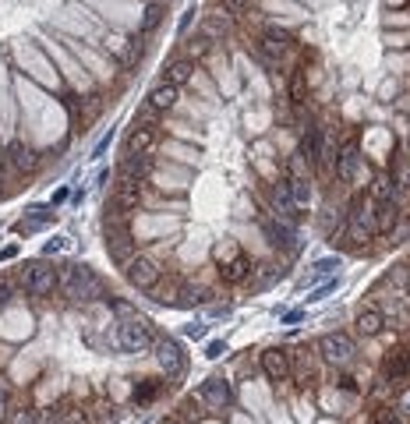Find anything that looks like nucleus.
Returning a JSON list of instances; mask_svg holds the SVG:
<instances>
[{
	"label": "nucleus",
	"instance_id": "nucleus-16",
	"mask_svg": "<svg viewBox=\"0 0 410 424\" xmlns=\"http://www.w3.org/2000/svg\"><path fill=\"white\" fill-rule=\"evenodd\" d=\"M219 276H223V283H230V287L244 283V280L251 276V262H248V255H233L230 262H223Z\"/></svg>",
	"mask_w": 410,
	"mask_h": 424
},
{
	"label": "nucleus",
	"instance_id": "nucleus-37",
	"mask_svg": "<svg viewBox=\"0 0 410 424\" xmlns=\"http://www.w3.org/2000/svg\"><path fill=\"white\" fill-rule=\"evenodd\" d=\"M389 237H393L396 244H403V241H410V216H400V220H396V227L389 230Z\"/></svg>",
	"mask_w": 410,
	"mask_h": 424
},
{
	"label": "nucleus",
	"instance_id": "nucleus-9",
	"mask_svg": "<svg viewBox=\"0 0 410 424\" xmlns=\"http://www.w3.org/2000/svg\"><path fill=\"white\" fill-rule=\"evenodd\" d=\"M198 400H202L209 410H226V407L233 403L230 382H223V379H205V382L198 386Z\"/></svg>",
	"mask_w": 410,
	"mask_h": 424
},
{
	"label": "nucleus",
	"instance_id": "nucleus-40",
	"mask_svg": "<svg viewBox=\"0 0 410 424\" xmlns=\"http://www.w3.org/2000/svg\"><path fill=\"white\" fill-rule=\"evenodd\" d=\"M396 410H400V417H410V386L396 393Z\"/></svg>",
	"mask_w": 410,
	"mask_h": 424
},
{
	"label": "nucleus",
	"instance_id": "nucleus-3",
	"mask_svg": "<svg viewBox=\"0 0 410 424\" xmlns=\"http://www.w3.org/2000/svg\"><path fill=\"white\" fill-rule=\"evenodd\" d=\"M117 343H121L124 354H145V350H152L156 333L145 318L131 315V318H121V326H117Z\"/></svg>",
	"mask_w": 410,
	"mask_h": 424
},
{
	"label": "nucleus",
	"instance_id": "nucleus-49",
	"mask_svg": "<svg viewBox=\"0 0 410 424\" xmlns=\"http://www.w3.org/2000/svg\"><path fill=\"white\" fill-rule=\"evenodd\" d=\"M0 184H4V181H0Z\"/></svg>",
	"mask_w": 410,
	"mask_h": 424
},
{
	"label": "nucleus",
	"instance_id": "nucleus-24",
	"mask_svg": "<svg viewBox=\"0 0 410 424\" xmlns=\"http://www.w3.org/2000/svg\"><path fill=\"white\" fill-rule=\"evenodd\" d=\"M400 216H403V212L396 209V202H382V205H375V230H379V234H389V230L396 227Z\"/></svg>",
	"mask_w": 410,
	"mask_h": 424
},
{
	"label": "nucleus",
	"instance_id": "nucleus-21",
	"mask_svg": "<svg viewBox=\"0 0 410 424\" xmlns=\"http://www.w3.org/2000/svg\"><path fill=\"white\" fill-rule=\"evenodd\" d=\"M354 326H358L361 336H379L386 329V315L379 308H365V311H358V322Z\"/></svg>",
	"mask_w": 410,
	"mask_h": 424
},
{
	"label": "nucleus",
	"instance_id": "nucleus-1",
	"mask_svg": "<svg viewBox=\"0 0 410 424\" xmlns=\"http://www.w3.org/2000/svg\"><path fill=\"white\" fill-rule=\"evenodd\" d=\"M57 290H64L78 304H96L106 294L103 283H99V276L92 269H85V265H64V269H61V287H57Z\"/></svg>",
	"mask_w": 410,
	"mask_h": 424
},
{
	"label": "nucleus",
	"instance_id": "nucleus-23",
	"mask_svg": "<svg viewBox=\"0 0 410 424\" xmlns=\"http://www.w3.org/2000/svg\"><path fill=\"white\" fill-rule=\"evenodd\" d=\"M403 375H410V347L389 350L386 357V379H403Z\"/></svg>",
	"mask_w": 410,
	"mask_h": 424
},
{
	"label": "nucleus",
	"instance_id": "nucleus-43",
	"mask_svg": "<svg viewBox=\"0 0 410 424\" xmlns=\"http://www.w3.org/2000/svg\"><path fill=\"white\" fill-rule=\"evenodd\" d=\"M301 99H305V78L294 75V103H301Z\"/></svg>",
	"mask_w": 410,
	"mask_h": 424
},
{
	"label": "nucleus",
	"instance_id": "nucleus-45",
	"mask_svg": "<svg viewBox=\"0 0 410 424\" xmlns=\"http://www.w3.org/2000/svg\"><path fill=\"white\" fill-rule=\"evenodd\" d=\"M188 336H191V340H202V336H205V326H202V322L188 326Z\"/></svg>",
	"mask_w": 410,
	"mask_h": 424
},
{
	"label": "nucleus",
	"instance_id": "nucleus-41",
	"mask_svg": "<svg viewBox=\"0 0 410 424\" xmlns=\"http://www.w3.org/2000/svg\"><path fill=\"white\" fill-rule=\"evenodd\" d=\"M64 248H68V237H53V241H46L43 251H46V255H57V251H64Z\"/></svg>",
	"mask_w": 410,
	"mask_h": 424
},
{
	"label": "nucleus",
	"instance_id": "nucleus-4",
	"mask_svg": "<svg viewBox=\"0 0 410 424\" xmlns=\"http://www.w3.org/2000/svg\"><path fill=\"white\" fill-rule=\"evenodd\" d=\"M152 354H156V364L163 368V375H166V379L184 375L188 357H184V350H181V343H177V340H170V336H156Z\"/></svg>",
	"mask_w": 410,
	"mask_h": 424
},
{
	"label": "nucleus",
	"instance_id": "nucleus-46",
	"mask_svg": "<svg viewBox=\"0 0 410 424\" xmlns=\"http://www.w3.org/2000/svg\"><path fill=\"white\" fill-rule=\"evenodd\" d=\"M15 255H18V248H15V244H8L4 251H0V258H15Z\"/></svg>",
	"mask_w": 410,
	"mask_h": 424
},
{
	"label": "nucleus",
	"instance_id": "nucleus-44",
	"mask_svg": "<svg viewBox=\"0 0 410 424\" xmlns=\"http://www.w3.org/2000/svg\"><path fill=\"white\" fill-rule=\"evenodd\" d=\"M113 311L121 315V318H131L135 311H131V304H124V301H113Z\"/></svg>",
	"mask_w": 410,
	"mask_h": 424
},
{
	"label": "nucleus",
	"instance_id": "nucleus-38",
	"mask_svg": "<svg viewBox=\"0 0 410 424\" xmlns=\"http://www.w3.org/2000/svg\"><path fill=\"white\" fill-rule=\"evenodd\" d=\"M219 4H223L226 15H244V11H251V0H219Z\"/></svg>",
	"mask_w": 410,
	"mask_h": 424
},
{
	"label": "nucleus",
	"instance_id": "nucleus-5",
	"mask_svg": "<svg viewBox=\"0 0 410 424\" xmlns=\"http://www.w3.org/2000/svg\"><path fill=\"white\" fill-rule=\"evenodd\" d=\"M124 276H128V283L131 287H138V290H152L159 280H163V269H159V265L149 258V255H135L128 265H124Z\"/></svg>",
	"mask_w": 410,
	"mask_h": 424
},
{
	"label": "nucleus",
	"instance_id": "nucleus-26",
	"mask_svg": "<svg viewBox=\"0 0 410 424\" xmlns=\"http://www.w3.org/2000/svg\"><path fill=\"white\" fill-rule=\"evenodd\" d=\"M372 202H375V205L396 202V181H393L389 174H379V177L372 181Z\"/></svg>",
	"mask_w": 410,
	"mask_h": 424
},
{
	"label": "nucleus",
	"instance_id": "nucleus-34",
	"mask_svg": "<svg viewBox=\"0 0 410 424\" xmlns=\"http://www.w3.org/2000/svg\"><path fill=\"white\" fill-rule=\"evenodd\" d=\"M159 22H163V0H156V4H149V8H145V22H142V29H145V32H152Z\"/></svg>",
	"mask_w": 410,
	"mask_h": 424
},
{
	"label": "nucleus",
	"instance_id": "nucleus-20",
	"mask_svg": "<svg viewBox=\"0 0 410 424\" xmlns=\"http://www.w3.org/2000/svg\"><path fill=\"white\" fill-rule=\"evenodd\" d=\"M226 32H230V15H226V11H212V15L202 18V32H198V36H205L209 43L223 39Z\"/></svg>",
	"mask_w": 410,
	"mask_h": 424
},
{
	"label": "nucleus",
	"instance_id": "nucleus-13",
	"mask_svg": "<svg viewBox=\"0 0 410 424\" xmlns=\"http://www.w3.org/2000/svg\"><path fill=\"white\" fill-rule=\"evenodd\" d=\"M177 99H181V89L177 85H170V82H159V85H152L149 89V106L152 110H159V114H170L173 106H177Z\"/></svg>",
	"mask_w": 410,
	"mask_h": 424
},
{
	"label": "nucleus",
	"instance_id": "nucleus-7",
	"mask_svg": "<svg viewBox=\"0 0 410 424\" xmlns=\"http://www.w3.org/2000/svg\"><path fill=\"white\" fill-rule=\"evenodd\" d=\"M319 354L329 364H350V357H354V340L346 333H325L319 340Z\"/></svg>",
	"mask_w": 410,
	"mask_h": 424
},
{
	"label": "nucleus",
	"instance_id": "nucleus-33",
	"mask_svg": "<svg viewBox=\"0 0 410 424\" xmlns=\"http://www.w3.org/2000/svg\"><path fill=\"white\" fill-rule=\"evenodd\" d=\"M336 269H339V262H336V258H322V262L312 265V280H325V276H332Z\"/></svg>",
	"mask_w": 410,
	"mask_h": 424
},
{
	"label": "nucleus",
	"instance_id": "nucleus-10",
	"mask_svg": "<svg viewBox=\"0 0 410 424\" xmlns=\"http://www.w3.org/2000/svg\"><path fill=\"white\" fill-rule=\"evenodd\" d=\"M286 50H290V36L283 29H265L262 39H258V53L269 61V64H279L286 57Z\"/></svg>",
	"mask_w": 410,
	"mask_h": 424
},
{
	"label": "nucleus",
	"instance_id": "nucleus-29",
	"mask_svg": "<svg viewBox=\"0 0 410 424\" xmlns=\"http://www.w3.org/2000/svg\"><path fill=\"white\" fill-rule=\"evenodd\" d=\"M53 220V212H46V209H32L29 216L18 223V234H32V230H39V227H46Z\"/></svg>",
	"mask_w": 410,
	"mask_h": 424
},
{
	"label": "nucleus",
	"instance_id": "nucleus-14",
	"mask_svg": "<svg viewBox=\"0 0 410 424\" xmlns=\"http://www.w3.org/2000/svg\"><path fill=\"white\" fill-rule=\"evenodd\" d=\"M156 145H159V135H156L152 128H131V135H128V142H124L128 156H149Z\"/></svg>",
	"mask_w": 410,
	"mask_h": 424
},
{
	"label": "nucleus",
	"instance_id": "nucleus-42",
	"mask_svg": "<svg viewBox=\"0 0 410 424\" xmlns=\"http://www.w3.org/2000/svg\"><path fill=\"white\" fill-rule=\"evenodd\" d=\"M223 354H226V343H219V340H216V343H209V350H205V357H212V361H216V357H223Z\"/></svg>",
	"mask_w": 410,
	"mask_h": 424
},
{
	"label": "nucleus",
	"instance_id": "nucleus-35",
	"mask_svg": "<svg viewBox=\"0 0 410 424\" xmlns=\"http://www.w3.org/2000/svg\"><path fill=\"white\" fill-rule=\"evenodd\" d=\"M156 124H159V110H152V106L145 103L142 110H138V121H135V128H152V131H156Z\"/></svg>",
	"mask_w": 410,
	"mask_h": 424
},
{
	"label": "nucleus",
	"instance_id": "nucleus-31",
	"mask_svg": "<svg viewBox=\"0 0 410 424\" xmlns=\"http://www.w3.org/2000/svg\"><path fill=\"white\" fill-rule=\"evenodd\" d=\"M209 50H212V43H209L205 36H195V39L184 43V57H188V61H202Z\"/></svg>",
	"mask_w": 410,
	"mask_h": 424
},
{
	"label": "nucleus",
	"instance_id": "nucleus-8",
	"mask_svg": "<svg viewBox=\"0 0 410 424\" xmlns=\"http://www.w3.org/2000/svg\"><path fill=\"white\" fill-rule=\"evenodd\" d=\"M106 251H110V258H113L117 265H128V262L138 255V241L131 237L128 227H121V230H106Z\"/></svg>",
	"mask_w": 410,
	"mask_h": 424
},
{
	"label": "nucleus",
	"instance_id": "nucleus-17",
	"mask_svg": "<svg viewBox=\"0 0 410 424\" xmlns=\"http://www.w3.org/2000/svg\"><path fill=\"white\" fill-rule=\"evenodd\" d=\"M149 174H152V159H149V156H124L121 174H117V177H128V181L145 184V181H149Z\"/></svg>",
	"mask_w": 410,
	"mask_h": 424
},
{
	"label": "nucleus",
	"instance_id": "nucleus-12",
	"mask_svg": "<svg viewBox=\"0 0 410 424\" xmlns=\"http://www.w3.org/2000/svg\"><path fill=\"white\" fill-rule=\"evenodd\" d=\"M262 371H265L269 382H286V375H290V354L279 350V347L265 350L262 354Z\"/></svg>",
	"mask_w": 410,
	"mask_h": 424
},
{
	"label": "nucleus",
	"instance_id": "nucleus-2",
	"mask_svg": "<svg viewBox=\"0 0 410 424\" xmlns=\"http://www.w3.org/2000/svg\"><path fill=\"white\" fill-rule=\"evenodd\" d=\"M22 283H25V294L29 297H53V290L61 287V269L50 262H29L22 269Z\"/></svg>",
	"mask_w": 410,
	"mask_h": 424
},
{
	"label": "nucleus",
	"instance_id": "nucleus-48",
	"mask_svg": "<svg viewBox=\"0 0 410 424\" xmlns=\"http://www.w3.org/2000/svg\"><path fill=\"white\" fill-rule=\"evenodd\" d=\"M393 424H403V421H393Z\"/></svg>",
	"mask_w": 410,
	"mask_h": 424
},
{
	"label": "nucleus",
	"instance_id": "nucleus-28",
	"mask_svg": "<svg viewBox=\"0 0 410 424\" xmlns=\"http://www.w3.org/2000/svg\"><path fill=\"white\" fill-rule=\"evenodd\" d=\"M202 301H209V290H205V287H198V283H181V290H177V308H191V304H202Z\"/></svg>",
	"mask_w": 410,
	"mask_h": 424
},
{
	"label": "nucleus",
	"instance_id": "nucleus-11",
	"mask_svg": "<svg viewBox=\"0 0 410 424\" xmlns=\"http://www.w3.org/2000/svg\"><path fill=\"white\" fill-rule=\"evenodd\" d=\"M110 205L124 209V212H138V205H142V184L128 181V177H117V191H113Z\"/></svg>",
	"mask_w": 410,
	"mask_h": 424
},
{
	"label": "nucleus",
	"instance_id": "nucleus-30",
	"mask_svg": "<svg viewBox=\"0 0 410 424\" xmlns=\"http://www.w3.org/2000/svg\"><path fill=\"white\" fill-rule=\"evenodd\" d=\"M18 403H22V400H18V393L11 389V382L0 379V421H8V414H11Z\"/></svg>",
	"mask_w": 410,
	"mask_h": 424
},
{
	"label": "nucleus",
	"instance_id": "nucleus-47",
	"mask_svg": "<svg viewBox=\"0 0 410 424\" xmlns=\"http://www.w3.org/2000/svg\"><path fill=\"white\" fill-rule=\"evenodd\" d=\"M163 424H184V421H181V417H166Z\"/></svg>",
	"mask_w": 410,
	"mask_h": 424
},
{
	"label": "nucleus",
	"instance_id": "nucleus-25",
	"mask_svg": "<svg viewBox=\"0 0 410 424\" xmlns=\"http://www.w3.org/2000/svg\"><path fill=\"white\" fill-rule=\"evenodd\" d=\"M319 145H322V131H319V128H308V131L301 135V145H298V156L305 159L308 167L319 159Z\"/></svg>",
	"mask_w": 410,
	"mask_h": 424
},
{
	"label": "nucleus",
	"instance_id": "nucleus-32",
	"mask_svg": "<svg viewBox=\"0 0 410 424\" xmlns=\"http://www.w3.org/2000/svg\"><path fill=\"white\" fill-rule=\"evenodd\" d=\"M8 424H39V410H32V407L18 403V407L8 414Z\"/></svg>",
	"mask_w": 410,
	"mask_h": 424
},
{
	"label": "nucleus",
	"instance_id": "nucleus-15",
	"mask_svg": "<svg viewBox=\"0 0 410 424\" xmlns=\"http://www.w3.org/2000/svg\"><path fill=\"white\" fill-rule=\"evenodd\" d=\"M272 216H276V220H286V223L298 216V209H294V198H290V188H286V181L272 184Z\"/></svg>",
	"mask_w": 410,
	"mask_h": 424
},
{
	"label": "nucleus",
	"instance_id": "nucleus-36",
	"mask_svg": "<svg viewBox=\"0 0 410 424\" xmlns=\"http://www.w3.org/2000/svg\"><path fill=\"white\" fill-rule=\"evenodd\" d=\"M15 294H18V283L11 276H0V308H8Z\"/></svg>",
	"mask_w": 410,
	"mask_h": 424
},
{
	"label": "nucleus",
	"instance_id": "nucleus-39",
	"mask_svg": "<svg viewBox=\"0 0 410 424\" xmlns=\"http://www.w3.org/2000/svg\"><path fill=\"white\" fill-rule=\"evenodd\" d=\"M308 170H312V167L305 163V159H301L298 152L290 156V177H308Z\"/></svg>",
	"mask_w": 410,
	"mask_h": 424
},
{
	"label": "nucleus",
	"instance_id": "nucleus-6",
	"mask_svg": "<svg viewBox=\"0 0 410 424\" xmlns=\"http://www.w3.org/2000/svg\"><path fill=\"white\" fill-rule=\"evenodd\" d=\"M346 230H350V237H354V241L375 237V234H379V230H375V205L358 198L354 205H350V212H346Z\"/></svg>",
	"mask_w": 410,
	"mask_h": 424
},
{
	"label": "nucleus",
	"instance_id": "nucleus-18",
	"mask_svg": "<svg viewBox=\"0 0 410 424\" xmlns=\"http://www.w3.org/2000/svg\"><path fill=\"white\" fill-rule=\"evenodd\" d=\"M191 78H195V61H188V57H177V61H170V64H166V75H163V82L177 85V89H184Z\"/></svg>",
	"mask_w": 410,
	"mask_h": 424
},
{
	"label": "nucleus",
	"instance_id": "nucleus-22",
	"mask_svg": "<svg viewBox=\"0 0 410 424\" xmlns=\"http://www.w3.org/2000/svg\"><path fill=\"white\" fill-rule=\"evenodd\" d=\"M8 159H11V167H15L18 174L36 170V152H32L25 142H11V145H8Z\"/></svg>",
	"mask_w": 410,
	"mask_h": 424
},
{
	"label": "nucleus",
	"instance_id": "nucleus-27",
	"mask_svg": "<svg viewBox=\"0 0 410 424\" xmlns=\"http://www.w3.org/2000/svg\"><path fill=\"white\" fill-rule=\"evenodd\" d=\"M286 188H290V198H294V209H308V202H312L308 177H286Z\"/></svg>",
	"mask_w": 410,
	"mask_h": 424
},
{
	"label": "nucleus",
	"instance_id": "nucleus-19",
	"mask_svg": "<svg viewBox=\"0 0 410 424\" xmlns=\"http://www.w3.org/2000/svg\"><path fill=\"white\" fill-rule=\"evenodd\" d=\"M358 163H361L358 145L350 142V145L336 156V177H339V181H354V177H358Z\"/></svg>",
	"mask_w": 410,
	"mask_h": 424
}]
</instances>
